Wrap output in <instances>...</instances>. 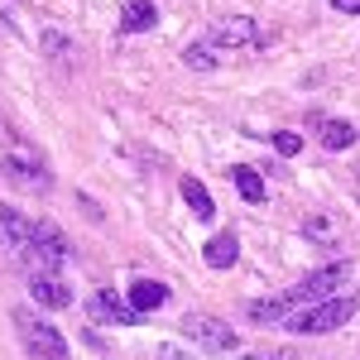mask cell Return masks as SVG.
Listing matches in <instances>:
<instances>
[{
	"label": "cell",
	"mask_w": 360,
	"mask_h": 360,
	"mask_svg": "<svg viewBox=\"0 0 360 360\" xmlns=\"http://www.w3.org/2000/svg\"><path fill=\"white\" fill-rule=\"evenodd\" d=\"M356 307H360L356 293H336V298H322V303H312V307H298L283 327L293 336H327V332H336L341 322H351Z\"/></svg>",
	"instance_id": "1"
},
{
	"label": "cell",
	"mask_w": 360,
	"mask_h": 360,
	"mask_svg": "<svg viewBox=\"0 0 360 360\" xmlns=\"http://www.w3.org/2000/svg\"><path fill=\"white\" fill-rule=\"evenodd\" d=\"M0 236H5L10 255L25 264L29 274H34V269L49 274V264H44V240H39V221H29L20 207H0Z\"/></svg>",
	"instance_id": "2"
},
{
	"label": "cell",
	"mask_w": 360,
	"mask_h": 360,
	"mask_svg": "<svg viewBox=\"0 0 360 360\" xmlns=\"http://www.w3.org/2000/svg\"><path fill=\"white\" fill-rule=\"evenodd\" d=\"M10 322H15V332H20V341H25V351L34 360H68V341H63L58 327H53V322H44L34 307H15Z\"/></svg>",
	"instance_id": "3"
},
{
	"label": "cell",
	"mask_w": 360,
	"mask_h": 360,
	"mask_svg": "<svg viewBox=\"0 0 360 360\" xmlns=\"http://www.w3.org/2000/svg\"><path fill=\"white\" fill-rule=\"evenodd\" d=\"M351 278V264H322V269H312V274L303 278V283H293V288H283V303L293 307H312V303H322V298H336V288Z\"/></svg>",
	"instance_id": "4"
},
{
	"label": "cell",
	"mask_w": 360,
	"mask_h": 360,
	"mask_svg": "<svg viewBox=\"0 0 360 360\" xmlns=\"http://www.w3.org/2000/svg\"><path fill=\"white\" fill-rule=\"evenodd\" d=\"M183 336L197 341L202 351H212V356H231V351L240 346L236 327L221 322V317H212V312H188V317H183Z\"/></svg>",
	"instance_id": "5"
},
{
	"label": "cell",
	"mask_w": 360,
	"mask_h": 360,
	"mask_svg": "<svg viewBox=\"0 0 360 360\" xmlns=\"http://www.w3.org/2000/svg\"><path fill=\"white\" fill-rule=\"evenodd\" d=\"M0 173H5V183H15L20 193H49L53 188V173L44 168V159L39 154H25V149H15V154H5L0 159Z\"/></svg>",
	"instance_id": "6"
},
{
	"label": "cell",
	"mask_w": 360,
	"mask_h": 360,
	"mask_svg": "<svg viewBox=\"0 0 360 360\" xmlns=\"http://www.w3.org/2000/svg\"><path fill=\"white\" fill-rule=\"evenodd\" d=\"M86 317H91V322H106V327H139V322H144L135 312V303L120 298L115 288H96V293L86 298Z\"/></svg>",
	"instance_id": "7"
},
{
	"label": "cell",
	"mask_w": 360,
	"mask_h": 360,
	"mask_svg": "<svg viewBox=\"0 0 360 360\" xmlns=\"http://www.w3.org/2000/svg\"><path fill=\"white\" fill-rule=\"evenodd\" d=\"M207 44H212V49H226V53H236V49H259V29H255L250 15H231L221 25H212Z\"/></svg>",
	"instance_id": "8"
},
{
	"label": "cell",
	"mask_w": 360,
	"mask_h": 360,
	"mask_svg": "<svg viewBox=\"0 0 360 360\" xmlns=\"http://www.w3.org/2000/svg\"><path fill=\"white\" fill-rule=\"evenodd\" d=\"M29 298H34V307H72V288L58 274L34 269V274H29Z\"/></svg>",
	"instance_id": "9"
},
{
	"label": "cell",
	"mask_w": 360,
	"mask_h": 360,
	"mask_svg": "<svg viewBox=\"0 0 360 360\" xmlns=\"http://www.w3.org/2000/svg\"><path fill=\"white\" fill-rule=\"evenodd\" d=\"M312 125H317V144H322V149H332V154L351 149L356 135H360L351 120H336V115H312Z\"/></svg>",
	"instance_id": "10"
},
{
	"label": "cell",
	"mask_w": 360,
	"mask_h": 360,
	"mask_svg": "<svg viewBox=\"0 0 360 360\" xmlns=\"http://www.w3.org/2000/svg\"><path fill=\"white\" fill-rule=\"evenodd\" d=\"M245 312H250V322H255V327H283V322L293 317V307L283 303V293H274V298H255Z\"/></svg>",
	"instance_id": "11"
},
{
	"label": "cell",
	"mask_w": 360,
	"mask_h": 360,
	"mask_svg": "<svg viewBox=\"0 0 360 360\" xmlns=\"http://www.w3.org/2000/svg\"><path fill=\"white\" fill-rule=\"evenodd\" d=\"M125 298H130V303H135V312L144 317V312H154V307L168 303V283H159V278H135Z\"/></svg>",
	"instance_id": "12"
},
{
	"label": "cell",
	"mask_w": 360,
	"mask_h": 360,
	"mask_svg": "<svg viewBox=\"0 0 360 360\" xmlns=\"http://www.w3.org/2000/svg\"><path fill=\"white\" fill-rule=\"evenodd\" d=\"M159 20V5L154 0H125V10H120V34H144V29H154Z\"/></svg>",
	"instance_id": "13"
},
{
	"label": "cell",
	"mask_w": 360,
	"mask_h": 360,
	"mask_svg": "<svg viewBox=\"0 0 360 360\" xmlns=\"http://www.w3.org/2000/svg\"><path fill=\"white\" fill-rule=\"evenodd\" d=\"M236 255H240V240H236V231H221V236H212L207 250H202V259L212 264V269H231L236 264Z\"/></svg>",
	"instance_id": "14"
},
{
	"label": "cell",
	"mask_w": 360,
	"mask_h": 360,
	"mask_svg": "<svg viewBox=\"0 0 360 360\" xmlns=\"http://www.w3.org/2000/svg\"><path fill=\"white\" fill-rule=\"evenodd\" d=\"M178 193H183V202L193 207L197 221H212V217H217V202H212V193H207V183H197V178H183V183H178Z\"/></svg>",
	"instance_id": "15"
},
{
	"label": "cell",
	"mask_w": 360,
	"mask_h": 360,
	"mask_svg": "<svg viewBox=\"0 0 360 360\" xmlns=\"http://www.w3.org/2000/svg\"><path fill=\"white\" fill-rule=\"evenodd\" d=\"M231 178H236V193L245 197V202H264V178H259V168L236 164V168H231Z\"/></svg>",
	"instance_id": "16"
},
{
	"label": "cell",
	"mask_w": 360,
	"mask_h": 360,
	"mask_svg": "<svg viewBox=\"0 0 360 360\" xmlns=\"http://www.w3.org/2000/svg\"><path fill=\"white\" fill-rule=\"evenodd\" d=\"M183 63L197 68V72H212V68H217V49H212V44H188V49H183Z\"/></svg>",
	"instance_id": "17"
},
{
	"label": "cell",
	"mask_w": 360,
	"mask_h": 360,
	"mask_svg": "<svg viewBox=\"0 0 360 360\" xmlns=\"http://www.w3.org/2000/svg\"><path fill=\"white\" fill-rule=\"evenodd\" d=\"M274 149L283 154V159H293V154L303 149V135H293V130H278V135H274Z\"/></svg>",
	"instance_id": "18"
},
{
	"label": "cell",
	"mask_w": 360,
	"mask_h": 360,
	"mask_svg": "<svg viewBox=\"0 0 360 360\" xmlns=\"http://www.w3.org/2000/svg\"><path fill=\"white\" fill-rule=\"evenodd\" d=\"M44 49H49V53H53L58 63H68V53H72V44H68V39H63V34H53V29H49V34H44Z\"/></svg>",
	"instance_id": "19"
},
{
	"label": "cell",
	"mask_w": 360,
	"mask_h": 360,
	"mask_svg": "<svg viewBox=\"0 0 360 360\" xmlns=\"http://www.w3.org/2000/svg\"><path fill=\"white\" fill-rule=\"evenodd\" d=\"M332 10H341V15H360V0H327Z\"/></svg>",
	"instance_id": "20"
},
{
	"label": "cell",
	"mask_w": 360,
	"mask_h": 360,
	"mask_svg": "<svg viewBox=\"0 0 360 360\" xmlns=\"http://www.w3.org/2000/svg\"><path fill=\"white\" fill-rule=\"evenodd\" d=\"M240 360H293L288 351H278V356H240Z\"/></svg>",
	"instance_id": "21"
},
{
	"label": "cell",
	"mask_w": 360,
	"mask_h": 360,
	"mask_svg": "<svg viewBox=\"0 0 360 360\" xmlns=\"http://www.w3.org/2000/svg\"><path fill=\"white\" fill-rule=\"evenodd\" d=\"M159 360H188V356H178L173 346H164V351H159Z\"/></svg>",
	"instance_id": "22"
}]
</instances>
